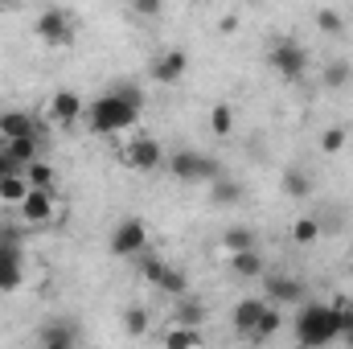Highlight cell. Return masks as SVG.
<instances>
[{
    "label": "cell",
    "mask_w": 353,
    "mask_h": 349,
    "mask_svg": "<svg viewBox=\"0 0 353 349\" xmlns=\"http://www.w3.org/2000/svg\"><path fill=\"white\" fill-rule=\"evenodd\" d=\"M21 218L29 226H50L58 214H54V193H41V189H29V197L21 201Z\"/></svg>",
    "instance_id": "7"
},
{
    "label": "cell",
    "mask_w": 353,
    "mask_h": 349,
    "mask_svg": "<svg viewBox=\"0 0 353 349\" xmlns=\"http://www.w3.org/2000/svg\"><path fill=\"white\" fill-rule=\"evenodd\" d=\"M0 136H4V144L29 140V136H37V119L29 111H0Z\"/></svg>",
    "instance_id": "9"
},
{
    "label": "cell",
    "mask_w": 353,
    "mask_h": 349,
    "mask_svg": "<svg viewBox=\"0 0 353 349\" xmlns=\"http://www.w3.org/2000/svg\"><path fill=\"white\" fill-rule=\"evenodd\" d=\"M321 83L329 90H341V87H350L353 83V66L345 62V58H333L329 66H325V74H321Z\"/></svg>",
    "instance_id": "18"
},
{
    "label": "cell",
    "mask_w": 353,
    "mask_h": 349,
    "mask_svg": "<svg viewBox=\"0 0 353 349\" xmlns=\"http://www.w3.org/2000/svg\"><path fill=\"white\" fill-rule=\"evenodd\" d=\"M292 239H296L300 247H308V243H316V239H321V222H316V218H300V222L292 226Z\"/></svg>",
    "instance_id": "30"
},
{
    "label": "cell",
    "mask_w": 353,
    "mask_h": 349,
    "mask_svg": "<svg viewBox=\"0 0 353 349\" xmlns=\"http://www.w3.org/2000/svg\"><path fill=\"white\" fill-rule=\"evenodd\" d=\"M161 161H165V152H161V144H157V140H148V136H140V140L128 148V165H132V169H140V173L161 169Z\"/></svg>",
    "instance_id": "8"
},
{
    "label": "cell",
    "mask_w": 353,
    "mask_h": 349,
    "mask_svg": "<svg viewBox=\"0 0 353 349\" xmlns=\"http://www.w3.org/2000/svg\"><path fill=\"white\" fill-rule=\"evenodd\" d=\"M226 251H230V255L255 251V230H251V226H234V230H226Z\"/></svg>",
    "instance_id": "27"
},
{
    "label": "cell",
    "mask_w": 353,
    "mask_h": 349,
    "mask_svg": "<svg viewBox=\"0 0 353 349\" xmlns=\"http://www.w3.org/2000/svg\"><path fill=\"white\" fill-rule=\"evenodd\" d=\"M165 349H201V333L197 329H169Z\"/></svg>",
    "instance_id": "29"
},
{
    "label": "cell",
    "mask_w": 353,
    "mask_h": 349,
    "mask_svg": "<svg viewBox=\"0 0 353 349\" xmlns=\"http://www.w3.org/2000/svg\"><path fill=\"white\" fill-rule=\"evenodd\" d=\"M17 288H21V247L0 243V292H17Z\"/></svg>",
    "instance_id": "12"
},
{
    "label": "cell",
    "mask_w": 353,
    "mask_h": 349,
    "mask_svg": "<svg viewBox=\"0 0 353 349\" xmlns=\"http://www.w3.org/2000/svg\"><path fill=\"white\" fill-rule=\"evenodd\" d=\"M140 107H144V90L136 83H115L103 99L90 103V128L99 136H111V132H123L140 119Z\"/></svg>",
    "instance_id": "1"
},
{
    "label": "cell",
    "mask_w": 353,
    "mask_h": 349,
    "mask_svg": "<svg viewBox=\"0 0 353 349\" xmlns=\"http://www.w3.org/2000/svg\"><path fill=\"white\" fill-rule=\"evenodd\" d=\"M132 12H136V17H157V12H161V4H157V0H136V4H132Z\"/></svg>",
    "instance_id": "34"
},
{
    "label": "cell",
    "mask_w": 353,
    "mask_h": 349,
    "mask_svg": "<svg viewBox=\"0 0 353 349\" xmlns=\"http://www.w3.org/2000/svg\"><path fill=\"white\" fill-rule=\"evenodd\" d=\"M283 193H288V197H308V193H312V177L304 173L300 165L283 169Z\"/></svg>",
    "instance_id": "19"
},
{
    "label": "cell",
    "mask_w": 353,
    "mask_h": 349,
    "mask_svg": "<svg viewBox=\"0 0 353 349\" xmlns=\"http://www.w3.org/2000/svg\"><path fill=\"white\" fill-rule=\"evenodd\" d=\"M271 66H275L279 79L296 83V79H304V70H308V50H304L300 41H292V37H279V41L271 46Z\"/></svg>",
    "instance_id": "4"
},
{
    "label": "cell",
    "mask_w": 353,
    "mask_h": 349,
    "mask_svg": "<svg viewBox=\"0 0 353 349\" xmlns=\"http://www.w3.org/2000/svg\"><path fill=\"white\" fill-rule=\"evenodd\" d=\"M4 152H8V161L25 173L29 165H37V161H41V140H37V136H29V140H8V144H4Z\"/></svg>",
    "instance_id": "14"
},
{
    "label": "cell",
    "mask_w": 353,
    "mask_h": 349,
    "mask_svg": "<svg viewBox=\"0 0 353 349\" xmlns=\"http://www.w3.org/2000/svg\"><path fill=\"white\" fill-rule=\"evenodd\" d=\"M12 173H21V169H17V165L8 161V152L0 148V181H4V177H12Z\"/></svg>",
    "instance_id": "35"
},
{
    "label": "cell",
    "mask_w": 353,
    "mask_h": 349,
    "mask_svg": "<svg viewBox=\"0 0 353 349\" xmlns=\"http://www.w3.org/2000/svg\"><path fill=\"white\" fill-rule=\"evenodd\" d=\"M25 181H29V189H41V193H54V165H46V161H37V165H29V169H25Z\"/></svg>",
    "instance_id": "23"
},
{
    "label": "cell",
    "mask_w": 353,
    "mask_h": 349,
    "mask_svg": "<svg viewBox=\"0 0 353 349\" xmlns=\"http://www.w3.org/2000/svg\"><path fill=\"white\" fill-rule=\"evenodd\" d=\"M296 333H300V349H321L333 337H341L337 329V308L333 304H304L296 317Z\"/></svg>",
    "instance_id": "2"
},
{
    "label": "cell",
    "mask_w": 353,
    "mask_h": 349,
    "mask_svg": "<svg viewBox=\"0 0 353 349\" xmlns=\"http://www.w3.org/2000/svg\"><path fill=\"white\" fill-rule=\"evenodd\" d=\"M136 267H140V275H144L148 283H161V275L169 271V263L161 259L157 251H144V255H136Z\"/></svg>",
    "instance_id": "24"
},
{
    "label": "cell",
    "mask_w": 353,
    "mask_h": 349,
    "mask_svg": "<svg viewBox=\"0 0 353 349\" xmlns=\"http://www.w3.org/2000/svg\"><path fill=\"white\" fill-rule=\"evenodd\" d=\"M210 132H214L218 140H226V136L234 132V111H230L226 103H218V107L210 111Z\"/></svg>",
    "instance_id": "26"
},
{
    "label": "cell",
    "mask_w": 353,
    "mask_h": 349,
    "mask_svg": "<svg viewBox=\"0 0 353 349\" xmlns=\"http://www.w3.org/2000/svg\"><path fill=\"white\" fill-rule=\"evenodd\" d=\"M169 173L176 181H222V161H214V157H201V152H193V148H181L173 152V161H169Z\"/></svg>",
    "instance_id": "3"
},
{
    "label": "cell",
    "mask_w": 353,
    "mask_h": 349,
    "mask_svg": "<svg viewBox=\"0 0 353 349\" xmlns=\"http://www.w3.org/2000/svg\"><path fill=\"white\" fill-rule=\"evenodd\" d=\"M230 271H234V275H243V279H255V275H263V255H259V251L230 255Z\"/></svg>",
    "instance_id": "20"
},
{
    "label": "cell",
    "mask_w": 353,
    "mask_h": 349,
    "mask_svg": "<svg viewBox=\"0 0 353 349\" xmlns=\"http://www.w3.org/2000/svg\"><path fill=\"white\" fill-rule=\"evenodd\" d=\"M185 66H189V54H185V50H165V54L152 62V79L169 87V83H176V79L185 74Z\"/></svg>",
    "instance_id": "10"
},
{
    "label": "cell",
    "mask_w": 353,
    "mask_h": 349,
    "mask_svg": "<svg viewBox=\"0 0 353 349\" xmlns=\"http://www.w3.org/2000/svg\"><path fill=\"white\" fill-rule=\"evenodd\" d=\"M37 33L46 46H70L74 41V17L66 8H46L37 17Z\"/></svg>",
    "instance_id": "6"
},
{
    "label": "cell",
    "mask_w": 353,
    "mask_h": 349,
    "mask_svg": "<svg viewBox=\"0 0 353 349\" xmlns=\"http://www.w3.org/2000/svg\"><path fill=\"white\" fill-rule=\"evenodd\" d=\"M345 140H350V132H345L341 123H333V128H325L321 148H325V152H341V148H345Z\"/></svg>",
    "instance_id": "31"
},
{
    "label": "cell",
    "mask_w": 353,
    "mask_h": 349,
    "mask_svg": "<svg viewBox=\"0 0 353 349\" xmlns=\"http://www.w3.org/2000/svg\"><path fill=\"white\" fill-rule=\"evenodd\" d=\"M345 346H350V349H353V329H350V333H345Z\"/></svg>",
    "instance_id": "36"
},
{
    "label": "cell",
    "mask_w": 353,
    "mask_h": 349,
    "mask_svg": "<svg viewBox=\"0 0 353 349\" xmlns=\"http://www.w3.org/2000/svg\"><path fill=\"white\" fill-rule=\"evenodd\" d=\"M275 329H279V308H267L263 317H259V329H255L251 337H259V341H263V337H271Z\"/></svg>",
    "instance_id": "33"
},
{
    "label": "cell",
    "mask_w": 353,
    "mask_h": 349,
    "mask_svg": "<svg viewBox=\"0 0 353 349\" xmlns=\"http://www.w3.org/2000/svg\"><path fill=\"white\" fill-rule=\"evenodd\" d=\"M201 325H205V308H201V300H193V296L173 300V329H201Z\"/></svg>",
    "instance_id": "11"
},
{
    "label": "cell",
    "mask_w": 353,
    "mask_h": 349,
    "mask_svg": "<svg viewBox=\"0 0 353 349\" xmlns=\"http://www.w3.org/2000/svg\"><path fill=\"white\" fill-rule=\"evenodd\" d=\"M267 296H275V304H300L304 283L292 279V275H267Z\"/></svg>",
    "instance_id": "15"
},
{
    "label": "cell",
    "mask_w": 353,
    "mask_h": 349,
    "mask_svg": "<svg viewBox=\"0 0 353 349\" xmlns=\"http://www.w3.org/2000/svg\"><path fill=\"white\" fill-rule=\"evenodd\" d=\"M157 288H161V292H169L173 300L189 296V279H185V271H181V267H173V263H169V271L161 275V283H157Z\"/></svg>",
    "instance_id": "25"
},
{
    "label": "cell",
    "mask_w": 353,
    "mask_h": 349,
    "mask_svg": "<svg viewBox=\"0 0 353 349\" xmlns=\"http://www.w3.org/2000/svg\"><path fill=\"white\" fill-rule=\"evenodd\" d=\"M239 197H243V185H239V181H226V177H222V181L210 185V201H214V206H234Z\"/></svg>",
    "instance_id": "22"
},
{
    "label": "cell",
    "mask_w": 353,
    "mask_h": 349,
    "mask_svg": "<svg viewBox=\"0 0 353 349\" xmlns=\"http://www.w3.org/2000/svg\"><path fill=\"white\" fill-rule=\"evenodd\" d=\"M148 251V226L140 218H123L115 230H111V255L119 259H136Z\"/></svg>",
    "instance_id": "5"
},
{
    "label": "cell",
    "mask_w": 353,
    "mask_h": 349,
    "mask_svg": "<svg viewBox=\"0 0 353 349\" xmlns=\"http://www.w3.org/2000/svg\"><path fill=\"white\" fill-rule=\"evenodd\" d=\"M263 312H267L263 300H243V304L234 308V329H239V333H255Z\"/></svg>",
    "instance_id": "16"
},
{
    "label": "cell",
    "mask_w": 353,
    "mask_h": 349,
    "mask_svg": "<svg viewBox=\"0 0 353 349\" xmlns=\"http://www.w3.org/2000/svg\"><path fill=\"white\" fill-rule=\"evenodd\" d=\"M29 197V181H25V173H12L0 181V201H8V206H21Z\"/></svg>",
    "instance_id": "21"
},
{
    "label": "cell",
    "mask_w": 353,
    "mask_h": 349,
    "mask_svg": "<svg viewBox=\"0 0 353 349\" xmlns=\"http://www.w3.org/2000/svg\"><path fill=\"white\" fill-rule=\"evenodd\" d=\"M148 325H152V317H148V308H144V304H132V308L123 312V329H128L132 337H144V333H148Z\"/></svg>",
    "instance_id": "28"
},
{
    "label": "cell",
    "mask_w": 353,
    "mask_h": 349,
    "mask_svg": "<svg viewBox=\"0 0 353 349\" xmlns=\"http://www.w3.org/2000/svg\"><path fill=\"white\" fill-rule=\"evenodd\" d=\"M41 349H74V329L62 321L41 325Z\"/></svg>",
    "instance_id": "17"
},
{
    "label": "cell",
    "mask_w": 353,
    "mask_h": 349,
    "mask_svg": "<svg viewBox=\"0 0 353 349\" xmlns=\"http://www.w3.org/2000/svg\"><path fill=\"white\" fill-rule=\"evenodd\" d=\"M316 25H321L325 33H345V17L333 12V8H321V12H316Z\"/></svg>",
    "instance_id": "32"
},
{
    "label": "cell",
    "mask_w": 353,
    "mask_h": 349,
    "mask_svg": "<svg viewBox=\"0 0 353 349\" xmlns=\"http://www.w3.org/2000/svg\"><path fill=\"white\" fill-rule=\"evenodd\" d=\"M50 115L70 128V123H79V115H83V99H79L74 90H58V94L50 99Z\"/></svg>",
    "instance_id": "13"
}]
</instances>
